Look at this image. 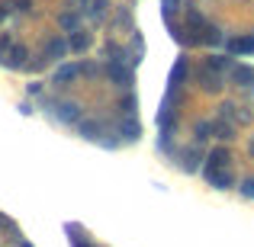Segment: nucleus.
Listing matches in <instances>:
<instances>
[{
	"instance_id": "nucleus-1",
	"label": "nucleus",
	"mask_w": 254,
	"mask_h": 247,
	"mask_svg": "<svg viewBox=\"0 0 254 247\" xmlns=\"http://www.w3.org/2000/svg\"><path fill=\"white\" fill-rule=\"evenodd\" d=\"M49 106H52V116H55L58 122H64V125H77L81 116H84L81 103H74V99H52Z\"/></svg>"
},
{
	"instance_id": "nucleus-2",
	"label": "nucleus",
	"mask_w": 254,
	"mask_h": 247,
	"mask_svg": "<svg viewBox=\"0 0 254 247\" xmlns=\"http://www.w3.org/2000/svg\"><path fill=\"white\" fill-rule=\"evenodd\" d=\"M106 77H110L116 87H126V90H132V84H135V74H132V68L123 61V58H113V61L106 64Z\"/></svg>"
},
{
	"instance_id": "nucleus-3",
	"label": "nucleus",
	"mask_w": 254,
	"mask_h": 247,
	"mask_svg": "<svg viewBox=\"0 0 254 247\" xmlns=\"http://www.w3.org/2000/svg\"><path fill=\"white\" fill-rule=\"evenodd\" d=\"M3 64L10 71H26V64H29V49H26L23 42H10V49L3 51Z\"/></svg>"
},
{
	"instance_id": "nucleus-4",
	"label": "nucleus",
	"mask_w": 254,
	"mask_h": 247,
	"mask_svg": "<svg viewBox=\"0 0 254 247\" xmlns=\"http://www.w3.org/2000/svg\"><path fill=\"white\" fill-rule=\"evenodd\" d=\"M229 161H232V157H229V151H225V148H212V151H209V157H206V164L199 167L203 180H209L212 173L219 170V167H229Z\"/></svg>"
},
{
	"instance_id": "nucleus-5",
	"label": "nucleus",
	"mask_w": 254,
	"mask_h": 247,
	"mask_svg": "<svg viewBox=\"0 0 254 247\" xmlns=\"http://www.w3.org/2000/svg\"><path fill=\"white\" fill-rule=\"evenodd\" d=\"M68 51H71V49H68V39H64V36H52L49 42L42 45V55L49 58V61H62Z\"/></svg>"
},
{
	"instance_id": "nucleus-6",
	"label": "nucleus",
	"mask_w": 254,
	"mask_h": 247,
	"mask_svg": "<svg viewBox=\"0 0 254 247\" xmlns=\"http://www.w3.org/2000/svg\"><path fill=\"white\" fill-rule=\"evenodd\" d=\"M77 77H81V64H77V61H71V64H58L55 77H52V87H68V84H74Z\"/></svg>"
},
{
	"instance_id": "nucleus-7",
	"label": "nucleus",
	"mask_w": 254,
	"mask_h": 247,
	"mask_svg": "<svg viewBox=\"0 0 254 247\" xmlns=\"http://www.w3.org/2000/svg\"><path fill=\"white\" fill-rule=\"evenodd\" d=\"M77 132H81L87 142H103L106 125L100 122V119H81V122H77Z\"/></svg>"
},
{
	"instance_id": "nucleus-8",
	"label": "nucleus",
	"mask_w": 254,
	"mask_h": 247,
	"mask_svg": "<svg viewBox=\"0 0 254 247\" xmlns=\"http://www.w3.org/2000/svg\"><path fill=\"white\" fill-rule=\"evenodd\" d=\"M116 132H119V142H138V135H142V125H138V119L135 116H126V119H119L116 122Z\"/></svg>"
},
{
	"instance_id": "nucleus-9",
	"label": "nucleus",
	"mask_w": 254,
	"mask_h": 247,
	"mask_svg": "<svg viewBox=\"0 0 254 247\" xmlns=\"http://www.w3.org/2000/svg\"><path fill=\"white\" fill-rule=\"evenodd\" d=\"M90 45H93V32L81 29V26H77L74 32H68V49L71 51H87Z\"/></svg>"
},
{
	"instance_id": "nucleus-10",
	"label": "nucleus",
	"mask_w": 254,
	"mask_h": 247,
	"mask_svg": "<svg viewBox=\"0 0 254 247\" xmlns=\"http://www.w3.org/2000/svg\"><path fill=\"white\" fill-rule=\"evenodd\" d=\"M229 84H235V87H251V84H254V68H251V64H235V68L229 71Z\"/></svg>"
},
{
	"instance_id": "nucleus-11",
	"label": "nucleus",
	"mask_w": 254,
	"mask_h": 247,
	"mask_svg": "<svg viewBox=\"0 0 254 247\" xmlns=\"http://www.w3.org/2000/svg\"><path fill=\"white\" fill-rule=\"evenodd\" d=\"M196 81H203V87H206V90H219V87L225 84V77L219 74V71H212L209 64H203V74L196 71Z\"/></svg>"
},
{
	"instance_id": "nucleus-12",
	"label": "nucleus",
	"mask_w": 254,
	"mask_h": 247,
	"mask_svg": "<svg viewBox=\"0 0 254 247\" xmlns=\"http://www.w3.org/2000/svg\"><path fill=\"white\" fill-rule=\"evenodd\" d=\"M209 183L216 186V190H232V183H235V177L229 173V167H219L216 173L209 177Z\"/></svg>"
},
{
	"instance_id": "nucleus-13",
	"label": "nucleus",
	"mask_w": 254,
	"mask_h": 247,
	"mask_svg": "<svg viewBox=\"0 0 254 247\" xmlns=\"http://www.w3.org/2000/svg\"><path fill=\"white\" fill-rule=\"evenodd\" d=\"M187 71H190V61H187V55H180V58H177V68L171 71V87H184Z\"/></svg>"
},
{
	"instance_id": "nucleus-14",
	"label": "nucleus",
	"mask_w": 254,
	"mask_h": 247,
	"mask_svg": "<svg viewBox=\"0 0 254 247\" xmlns=\"http://www.w3.org/2000/svg\"><path fill=\"white\" fill-rule=\"evenodd\" d=\"M58 26H62L64 32H74L77 26H81V13L77 10H64L62 16H58Z\"/></svg>"
},
{
	"instance_id": "nucleus-15",
	"label": "nucleus",
	"mask_w": 254,
	"mask_h": 247,
	"mask_svg": "<svg viewBox=\"0 0 254 247\" xmlns=\"http://www.w3.org/2000/svg\"><path fill=\"white\" fill-rule=\"evenodd\" d=\"M106 13H110V0H90V3H87V16L97 19V23L106 16Z\"/></svg>"
},
{
	"instance_id": "nucleus-16",
	"label": "nucleus",
	"mask_w": 254,
	"mask_h": 247,
	"mask_svg": "<svg viewBox=\"0 0 254 247\" xmlns=\"http://www.w3.org/2000/svg\"><path fill=\"white\" fill-rule=\"evenodd\" d=\"M206 64H209L212 71H219V74H222V71H232V68H235V61H232V51H229V55H212Z\"/></svg>"
},
{
	"instance_id": "nucleus-17",
	"label": "nucleus",
	"mask_w": 254,
	"mask_h": 247,
	"mask_svg": "<svg viewBox=\"0 0 254 247\" xmlns=\"http://www.w3.org/2000/svg\"><path fill=\"white\" fill-rule=\"evenodd\" d=\"M135 106H138V97H135V93H126V97L123 99H119V112H123V116H135Z\"/></svg>"
},
{
	"instance_id": "nucleus-18",
	"label": "nucleus",
	"mask_w": 254,
	"mask_h": 247,
	"mask_svg": "<svg viewBox=\"0 0 254 247\" xmlns=\"http://www.w3.org/2000/svg\"><path fill=\"white\" fill-rule=\"evenodd\" d=\"M64 231L71 235V247H93L90 241H87V235H81V228H77V225H64Z\"/></svg>"
},
{
	"instance_id": "nucleus-19",
	"label": "nucleus",
	"mask_w": 254,
	"mask_h": 247,
	"mask_svg": "<svg viewBox=\"0 0 254 247\" xmlns=\"http://www.w3.org/2000/svg\"><path fill=\"white\" fill-rule=\"evenodd\" d=\"M212 129H216V138H232V135H235V125H232V122H222V119H219V122H212Z\"/></svg>"
},
{
	"instance_id": "nucleus-20",
	"label": "nucleus",
	"mask_w": 254,
	"mask_h": 247,
	"mask_svg": "<svg viewBox=\"0 0 254 247\" xmlns=\"http://www.w3.org/2000/svg\"><path fill=\"white\" fill-rule=\"evenodd\" d=\"M13 13H29L32 10V0H10Z\"/></svg>"
},
{
	"instance_id": "nucleus-21",
	"label": "nucleus",
	"mask_w": 254,
	"mask_h": 247,
	"mask_svg": "<svg viewBox=\"0 0 254 247\" xmlns=\"http://www.w3.org/2000/svg\"><path fill=\"white\" fill-rule=\"evenodd\" d=\"M242 196L254 199V177H245V180H242Z\"/></svg>"
},
{
	"instance_id": "nucleus-22",
	"label": "nucleus",
	"mask_w": 254,
	"mask_h": 247,
	"mask_svg": "<svg viewBox=\"0 0 254 247\" xmlns=\"http://www.w3.org/2000/svg\"><path fill=\"white\" fill-rule=\"evenodd\" d=\"M10 13H13L10 3H0V23H6V19H10Z\"/></svg>"
},
{
	"instance_id": "nucleus-23",
	"label": "nucleus",
	"mask_w": 254,
	"mask_h": 247,
	"mask_svg": "<svg viewBox=\"0 0 254 247\" xmlns=\"http://www.w3.org/2000/svg\"><path fill=\"white\" fill-rule=\"evenodd\" d=\"M26 93H29V97H36V93H42V84H39V81L26 84Z\"/></svg>"
},
{
	"instance_id": "nucleus-24",
	"label": "nucleus",
	"mask_w": 254,
	"mask_h": 247,
	"mask_svg": "<svg viewBox=\"0 0 254 247\" xmlns=\"http://www.w3.org/2000/svg\"><path fill=\"white\" fill-rule=\"evenodd\" d=\"M251 157H254V138H251Z\"/></svg>"
},
{
	"instance_id": "nucleus-25",
	"label": "nucleus",
	"mask_w": 254,
	"mask_h": 247,
	"mask_svg": "<svg viewBox=\"0 0 254 247\" xmlns=\"http://www.w3.org/2000/svg\"><path fill=\"white\" fill-rule=\"evenodd\" d=\"M0 64H3V49H0Z\"/></svg>"
}]
</instances>
